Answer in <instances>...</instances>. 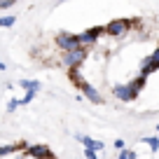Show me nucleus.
<instances>
[{
    "label": "nucleus",
    "mask_w": 159,
    "mask_h": 159,
    "mask_svg": "<svg viewBox=\"0 0 159 159\" xmlns=\"http://www.w3.org/2000/svg\"><path fill=\"white\" fill-rule=\"evenodd\" d=\"M87 56H89V47L87 45H77L73 49H66L63 52V66L66 68H77Z\"/></svg>",
    "instance_id": "obj_1"
},
{
    "label": "nucleus",
    "mask_w": 159,
    "mask_h": 159,
    "mask_svg": "<svg viewBox=\"0 0 159 159\" xmlns=\"http://www.w3.org/2000/svg\"><path fill=\"white\" fill-rule=\"evenodd\" d=\"M136 21V19H134ZM134 21H129V19H112L108 26H103V30L108 35H112V38H119V35H124V33H129V28L134 26Z\"/></svg>",
    "instance_id": "obj_2"
},
{
    "label": "nucleus",
    "mask_w": 159,
    "mask_h": 159,
    "mask_svg": "<svg viewBox=\"0 0 159 159\" xmlns=\"http://www.w3.org/2000/svg\"><path fill=\"white\" fill-rule=\"evenodd\" d=\"M54 42H56V47H59L61 52H66V49H73V47H77V45H80L77 35H73V33H66V30H61V33H56Z\"/></svg>",
    "instance_id": "obj_3"
},
{
    "label": "nucleus",
    "mask_w": 159,
    "mask_h": 159,
    "mask_svg": "<svg viewBox=\"0 0 159 159\" xmlns=\"http://www.w3.org/2000/svg\"><path fill=\"white\" fill-rule=\"evenodd\" d=\"M105 30H103V26H94V28H87L84 33H80L77 35V40H80V45H87V47H91L96 42V40L103 35Z\"/></svg>",
    "instance_id": "obj_4"
},
{
    "label": "nucleus",
    "mask_w": 159,
    "mask_h": 159,
    "mask_svg": "<svg viewBox=\"0 0 159 159\" xmlns=\"http://www.w3.org/2000/svg\"><path fill=\"white\" fill-rule=\"evenodd\" d=\"M24 154L26 157H54V152L49 150V145H26Z\"/></svg>",
    "instance_id": "obj_5"
},
{
    "label": "nucleus",
    "mask_w": 159,
    "mask_h": 159,
    "mask_svg": "<svg viewBox=\"0 0 159 159\" xmlns=\"http://www.w3.org/2000/svg\"><path fill=\"white\" fill-rule=\"evenodd\" d=\"M80 89H82V96H87V101H91V103H96V105L103 103V96H101L98 89H96V87H91L89 82H82V84H80Z\"/></svg>",
    "instance_id": "obj_6"
},
{
    "label": "nucleus",
    "mask_w": 159,
    "mask_h": 159,
    "mask_svg": "<svg viewBox=\"0 0 159 159\" xmlns=\"http://www.w3.org/2000/svg\"><path fill=\"white\" fill-rule=\"evenodd\" d=\"M112 94L117 96L119 101H124V103H129V101H134L136 96H138L129 84H117V87H112Z\"/></svg>",
    "instance_id": "obj_7"
},
{
    "label": "nucleus",
    "mask_w": 159,
    "mask_h": 159,
    "mask_svg": "<svg viewBox=\"0 0 159 159\" xmlns=\"http://www.w3.org/2000/svg\"><path fill=\"white\" fill-rule=\"evenodd\" d=\"M145 84H148V77H145V75H138L136 80H131V82H129V87L136 91V94H140V91L145 89Z\"/></svg>",
    "instance_id": "obj_8"
},
{
    "label": "nucleus",
    "mask_w": 159,
    "mask_h": 159,
    "mask_svg": "<svg viewBox=\"0 0 159 159\" xmlns=\"http://www.w3.org/2000/svg\"><path fill=\"white\" fill-rule=\"evenodd\" d=\"M80 140L84 143V148H94L96 152H101V150L105 148V143H101V140H94V138H89V136H80Z\"/></svg>",
    "instance_id": "obj_9"
},
{
    "label": "nucleus",
    "mask_w": 159,
    "mask_h": 159,
    "mask_svg": "<svg viewBox=\"0 0 159 159\" xmlns=\"http://www.w3.org/2000/svg\"><path fill=\"white\" fill-rule=\"evenodd\" d=\"M26 143H16V145H2L0 148V157H7V154H14L16 150H24Z\"/></svg>",
    "instance_id": "obj_10"
},
{
    "label": "nucleus",
    "mask_w": 159,
    "mask_h": 159,
    "mask_svg": "<svg viewBox=\"0 0 159 159\" xmlns=\"http://www.w3.org/2000/svg\"><path fill=\"white\" fill-rule=\"evenodd\" d=\"M19 84L24 87V89H30V91H38L40 89V82H38V80H21Z\"/></svg>",
    "instance_id": "obj_11"
},
{
    "label": "nucleus",
    "mask_w": 159,
    "mask_h": 159,
    "mask_svg": "<svg viewBox=\"0 0 159 159\" xmlns=\"http://www.w3.org/2000/svg\"><path fill=\"white\" fill-rule=\"evenodd\" d=\"M16 16L14 14H7V16H0V28H10V26H14Z\"/></svg>",
    "instance_id": "obj_12"
},
{
    "label": "nucleus",
    "mask_w": 159,
    "mask_h": 159,
    "mask_svg": "<svg viewBox=\"0 0 159 159\" xmlns=\"http://www.w3.org/2000/svg\"><path fill=\"white\" fill-rule=\"evenodd\" d=\"M150 61H152V70L157 73V70H159V47L152 52V54H150Z\"/></svg>",
    "instance_id": "obj_13"
},
{
    "label": "nucleus",
    "mask_w": 159,
    "mask_h": 159,
    "mask_svg": "<svg viewBox=\"0 0 159 159\" xmlns=\"http://www.w3.org/2000/svg\"><path fill=\"white\" fill-rule=\"evenodd\" d=\"M145 143L150 145L152 152H159V136H154V138H145Z\"/></svg>",
    "instance_id": "obj_14"
},
{
    "label": "nucleus",
    "mask_w": 159,
    "mask_h": 159,
    "mask_svg": "<svg viewBox=\"0 0 159 159\" xmlns=\"http://www.w3.org/2000/svg\"><path fill=\"white\" fill-rule=\"evenodd\" d=\"M35 94H38V91H30V89H28V91H26V96H24V98L19 101V105H28L30 101L35 98Z\"/></svg>",
    "instance_id": "obj_15"
},
{
    "label": "nucleus",
    "mask_w": 159,
    "mask_h": 159,
    "mask_svg": "<svg viewBox=\"0 0 159 159\" xmlns=\"http://www.w3.org/2000/svg\"><path fill=\"white\" fill-rule=\"evenodd\" d=\"M136 157V152L134 150H126V148H122L119 150V159H134Z\"/></svg>",
    "instance_id": "obj_16"
},
{
    "label": "nucleus",
    "mask_w": 159,
    "mask_h": 159,
    "mask_svg": "<svg viewBox=\"0 0 159 159\" xmlns=\"http://www.w3.org/2000/svg\"><path fill=\"white\" fill-rule=\"evenodd\" d=\"M96 154H98V152H96L94 148H84V157L87 159H96Z\"/></svg>",
    "instance_id": "obj_17"
},
{
    "label": "nucleus",
    "mask_w": 159,
    "mask_h": 159,
    "mask_svg": "<svg viewBox=\"0 0 159 159\" xmlns=\"http://www.w3.org/2000/svg\"><path fill=\"white\" fill-rule=\"evenodd\" d=\"M16 108H19V101H16V98H12L10 103H7V112H14Z\"/></svg>",
    "instance_id": "obj_18"
},
{
    "label": "nucleus",
    "mask_w": 159,
    "mask_h": 159,
    "mask_svg": "<svg viewBox=\"0 0 159 159\" xmlns=\"http://www.w3.org/2000/svg\"><path fill=\"white\" fill-rule=\"evenodd\" d=\"M115 148H117V150H122V148H124V140H122V138H117V140H115Z\"/></svg>",
    "instance_id": "obj_19"
},
{
    "label": "nucleus",
    "mask_w": 159,
    "mask_h": 159,
    "mask_svg": "<svg viewBox=\"0 0 159 159\" xmlns=\"http://www.w3.org/2000/svg\"><path fill=\"white\" fill-rule=\"evenodd\" d=\"M0 70H7V66H5V63H2V61H0Z\"/></svg>",
    "instance_id": "obj_20"
},
{
    "label": "nucleus",
    "mask_w": 159,
    "mask_h": 159,
    "mask_svg": "<svg viewBox=\"0 0 159 159\" xmlns=\"http://www.w3.org/2000/svg\"><path fill=\"white\" fill-rule=\"evenodd\" d=\"M56 2H66V0H56Z\"/></svg>",
    "instance_id": "obj_21"
},
{
    "label": "nucleus",
    "mask_w": 159,
    "mask_h": 159,
    "mask_svg": "<svg viewBox=\"0 0 159 159\" xmlns=\"http://www.w3.org/2000/svg\"><path fill=\"white\" fill-rule=\"evenodd\" d=\"M157 136H159V126H157Z\"/></svg>",
    "instance_id": "obj_22"
},
{
    "label": "nucleus",
    "mask_w": 159,
    "mask_h": 159,
    "mask_svg": "<svg viewBox=\"0 0 159 159\" xmlns=\"http://www.w3.org/2000/svg\"><path fill=\"white\" fill-rule=\"evenodd\" d=\"M14 2H16V0H14Z\"/></svg>",
    "instance_id": "obj_23"
}]
</instances>
